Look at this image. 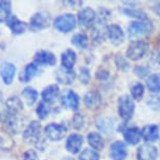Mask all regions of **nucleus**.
<instances>
[{"label":"nucleus","instance_id":"nucleus-1","mask_svg":"<svg viewBox=\"0 0 160 160\" xmlns=\"http://www.w3.org/2000/svg\"><path fill=\"white\" fill-rule=\"evenodd\" d=\"M25 117L20 115V113H8L7 112L4 115V126L7 127L8 131L13 133V134H18L22 131L25 125Z\"/></svg>","mask_w":160,"mask_h":160},{"label":"nucleus","instance_id":"nucleus-2","mask_svg":"<svg viewBox=\"0 0 160 160\" xmlns=\"http://www.w3.org/2000/svg\"><path fill=\"white\" fill-rule=\"evenodd\" d=\"M53 25L59 32H69L74 29L75 25H77V20H75V17L71 14L60 15L53 21Z\"/></svg>","mask_w":160,"mask_h":160},{"label":"nucleus","instance_id":"nucleus-3","mask_svg":"<svg viewBox=\"0 0 160 160\" xmlns=\"http://www.w3.org/2000/svg\"><path fill=\"white\" fill-rule=\"evenodd\" d=\"M135 110L133 99L129 95H122L118 99V114L122 119L129 120L132 118Z\"/></svg>","mask_w":160,"mask_h":160},{"label":"nucleus","instance_id":"nucleus-4","mask_svg":"<svg viewBox=\"0 0 160 160\" xmlns=\"http://www.w3.org/2000/svg\"><path fill=\"white\" fill-rule=\"evenodd\" d=\"M147 49H148V44L144 41L142 40L133 41L132 43L129 45L126 55L130 60L136 61V60L141 59L146 55Z\"/></svg>","mask_w":160,"mask_h":160},{"label":"nucleus","instance_id":"nucleus-5","mask_svg":"<svg viewBox=\"0 0 160 160\" xmlns=\"http://www.w3.org/2000/svg\"><path fill=\"white\" fill-rule=\"evenodd\" d=\"M44 133L46 137L51 141H59L65 137L67 133V128L60 123H49L44 128Z\"/></svg>","mask_w":160,"mask_h":160},{"label":"nucleus","instance_id":"nucleus-6","mask_svg":"<svg viewBox=\"0 0 160 160\" xmlns=\"http://www.w3.org/2000/svg\"><path fill=\"white\" fill-rule=\"evenodd\" d=\"M151 31H152V24L149 21H134L128 26L129 36L131 38L148 35Z\"/></svg>","mask_w":160,"mask_h":160},{"label":"nucleus","instance_id":"nucleus-7","mask_svg":"<svg viewBox=\"0 0 160 160\" xmlns=\"http://www.w3.org/2000/svg\"><path fill=\"white\" fill-rule=\"evenodd\" d=\"M50 16L45 12H39L36 13L34 16L31 18V23H29V28L32 31L38 32L42 29L47 28L50 25Z\"/></svg>","mask_w":160,"mask_h":160},{"label":"nucleus","instance_id":"nucleus-8","mask_svg":"<svg viewBox=\"0 0 160 160\" xmlns=\"http://www.w3.org/2000/svg\"><path fill=\"white\" fill-rule=\"evenodd\" d=\"M41 125L37 120H32L23 131V139L28 143H36L40 139Z\"/></svg>","mask_w":160,"mask_h":160},{"label":"nucleus","instance_id":"nucleus-9","mask_svg":"<svg viewBox=\"0 0 160 160\" xmlns=\"http://www.w3.org/2000/svg\"><path fill=\"white\" fill-rule=\"evenodd\" d=\"M61 105L65 109L71 110V111H77L80 106V98L78 95L72 90H68L65 94L61 96Z\"/></svg>","mask_w":160,"mask_h":160},{"label":"nucleus","instance_id":"nucleus-10","mask_svg":"<svg viewBox=\"0 0 160 160\" xmlns=\"http://www.w3.org/2000/svg\"><path fill=\"white\" fill-rule=\"evenodd\" d=\"M35 64L43 65V66H53L56 65L57 59L52 52L48 50H39L34 56Z\"/></svg>","mask_w":160,"mask_h":160},{"label":"nucleus","instance_id":"nucleus-11","mask_svg":"<svg viewBox=\"0 0 160 160\" xmlns=\"http://www.w3.org/2000/svg\"><path fill=\"white\" fill-rule=\"evenodd\" d=\"M15 73H16V67L13 63L3 62L0 65V77L2 78L5 85H11L15 78Z\"/></svg>","mask_w":160,"mask_h":160},{"label":"nucleus","instance_id":"nucleus-12","mask_svg":"<svg viewBox=\"0 0 160 160\" xmlns=\"http://www.w3.org/2000/svg\"><path fill=\"white\" fill-rule=\"evenodd\" d=\"M158 151L152 144H142L137 150V160H156Z\"/></svg>","mask_w":160,"mask_h":160},{"label":"nucleus","instance_id":"nucleus-13","mask_svg":"<svg viewBox=\"0 0 160 160\" xmlns=\"http://www.w3.org/2000/svg\"><path fill=\"white\" fill-rule=\"evenodd\" d=\"M106 35H107L108 39L112 42L114 45H118L123 41V32L122 28L117 24H111V25L107 26L106 29Z\"/></svg>","mask_w":160,"mask_h":160},{"label":"nucleus","instance_id":"nucleus-14","mask_svg":"<svg viewBox=\"0 0 160 160\" xmlns=\"http://www.w3.org/2000/svg\"><path fill=\"white\" fill-rule=\"evenodd\" d=\"M83 142L84 138L82 135L73 133V134L69 135L67 140H66V150L71 154H77L80 152Z\"/></svg>","mask_w":160,"mask_h":160},{"label":"nucleus","instance_id":"nucleus-15","mask_svg":"<svg viewBox=\"0 0 160 160\" xmlns=\"http://www.w3.org/2000/svg\"><path fill=\"white\" fill-rule=\"evenodd\" d=\"M96 14L95 12L90 8H83L82 11L78 13V22L84 28H88L90 26H92V24L95 21Z\"/></svg>","mask_w":160,"mask_h":160},{"label":"nucleus","instance_id":"nucleus-16","mask_svg":"<svg viewBox=\"0 0 160 160\" xmlns=\"http://www.w3.org/2000/svg\"><path fill=\"white\" fill-rule=\"evenodd\" d=\"M110 157L112 160H125L127 148L122 141H115L110 146Z\"/></svg>","mask_w":160,"mask_h":160},{"label":"nucleus","instance_id":"nucleus-17","mask_svg":"<svg viewBox=\"0 0 160 160\" xmlns=\"http://www.w3.org/2000/svg\"><path fill=\"white\" fill-rule=\"evenodd\" d=\"M56 78L59 83L63 85H71L75 78V72L69 69H66L64 67L59 68L56 72Z\"/></svg>","mask_w":160,"mask_h":160},{"label":"nucleus","instance_id":"nucleus-18","mask_svg":"<svg viewBox=\"0 0 160 160\" xmlns=\"http://www.w3.org/2000/svg\"><path fill=\"white\" fill-rule=\"evenodd\" d=\"M7 24L14 35H22L23 32H25L26 28H28L26 23L19 20L15 15L8 18L7 21Z\"/></svg>","mask_w":160,"mask_h":160},{"label":"nucleus","instance_id":"nucleus-19","mask_svg":"<svg viewBox=\"0 0 160 160\" xmlns=\"http://www.w3.org/2000/svg\"><path fill=\"white\" fill-rule=\"evenodd\" d=\"M141 130L137 127H133V128H128L123 131V138L129 144H137L140 141L141 138Z\"/></svg>","mask_w":160,"mask_h":160},{"label":"nucleus","instance_id":"nucleus-20","mask_svg":"<svg viewBox=\"0 0 160 160\" xmlns=\"http://www.w3.org/2000/svg\"><path fill=\"white\" fill-rule=\"evenodd\" d=\"M60 94V88L58 85L56 84H52V85H49L45 88L43 91H42V98H43V102H47V104H50L55 99L58 98Z\"/></svg>","mask_w":160,"mask_h":160},{"label":"nucleus","instance_id":"nucleus-21","mask_svg":"<svg viewBox=\"0 0 160 160\" xmlns=\"http://www.w3.org/2000/svg\"><path fill=\"white\" fill-rule=\"evenodd\" d=\"M141 135H142L143 139L148 142L156 141L159 137V128L156 125L146 126L141 130Z\"/></svg>","mask_w":160,"mask_h":160},{"label":"nucleus","instance_id":"nucleus-22","mask_svg":"<svg viewBox=\"0 0 160 160\" xmlns=\"http://www.w3.org/2000/svg\"><path fill=\"white\" fill-rule=\"evenodd\" d=\"M84 104L88 109H95L101 104V95L98 91L92 90L84 96Z\"/></svg>","mask_w":160,"mask_h":160},{"label":"nucleus","instance_id":"nucleus-23","mask_svg":"<svg viewBox=\"0 0 160 160\" xmlns=\"http://www.w3.org/2000/svg\"><path fill=\"white\" fill-rule=\"evenodd\" d=\"M61 62H62V67L71 70L72 67L75 64V62H77V53L72 49H66L62 53Z\"/></svg>","mask_w":160,"mask_h":160},{"label":"nucleus","instance_id":"nucleus-24","mask_svg":"<svg viewBox=\"0 0 160 160\" xmlns=\"http://www.w3.org/2000/svg\"><path fill=\"white\" fill-rule=\"evenodd\" d=\"M7 112L8 113H20L23 110V104L17 96H11L5 102Z\"/></svg>","mask_w":160,"mask_h":160},{"label":"nucleus","instance_id":"nucleus-25","mask_svg":"<svg viewBox=\"0 0 160 160\" xmlns=\"http://www.w3.org/2000/svg\"><path fill=\"white\" fill-rule=\"evenodd\" d=\"M38 72V65L35 63H29L25 66L23 72L20 75V81L22 83H28L29 81L32 80L34 77Z\"/></svg>","mask_w":160,"mask_h":160},{"label":"nucleus","instance_id":"nucleus-26","mask_svg":"<svg viewBox=\"0 0 160 160\" xmlns=\"http://www.w3.org/2000/svg\"><path fill=\"white\" fill-rule=\"evenodd\" d=\"M87 139H88V143L89 146L94 150H102L104 148V144H105V141H104V138L102 137L101 134L96 132H91L88 134L87 136Z\"/></svg>","mask_w":160,"mask_h":160},{"label":"nucleus","instance_id":"nucleus-27","mask_svg":"<svg viewBox=\"0 0 160 160\" xmlns=\"http://www.w3.org/2000/svg\"><path fill=\"white\" fill-rule=\"evenodd\" d=\"M147 87L151 92L160 91V73L151 74L147 80Z\"/></svg>","mask_w":160,"mask_h":160},{"label":"nucleus","instance_id":"nucleus-28","mask_svg":"<svg viewBox=\"0 0 160 160\" xmlns=\"http://www.w3.org/2000/svg\"><path fill=\"white\" fill-rule=\"evenodd\" d=\"M22 96L26 101V102H28V105L32 106L37 102L38 92H37V90H35L34 88H32V87H26V88L23 89Z\"/></svg>","mask_w":160,"mask_h":160},{"label":"nucleus","instance_id":"nucleus-29","mask_svg":"<svg viewBox=\"0 0 160 160\" xmlns=\"http://www.w3.org/2000/svg\"><path fill=\"white\" fill-rule=\"evenodd\" d=\"M12 2L11 1H0V23L4 22L11 16Z\"/></svg>","mask_w":160,"mask_h":160},{"label":"nucleus","instance_id":"nucleus-30","mask_svg":"<svg viewBox=\"0 0 160 160\" xmlns=\"http://www.w3.org/2000/svg\"><path fill=\"white\" fill-rule=\"evenodd\" d=\"M71 43L73 44L74 46L78 47L80 49H84V48H86L87 45H88V38L84 34H77L72 37Z\"/></svg>","mask_w":160,"mask_h":160},{"label":"nucleus","instance_id":"nucleus-31","mask_svg":"<svg viewBox=\"0 0 160 160\" xmlns=\"http://www.w3.org/2000/svg\"><path fill=\"white\" fill-rule=\"evenodd\" d=\"M50 110L51 109L49 107V104H47V102H39L37 109H36V113H37V115L40 119H45L49 115Z\"/></svg>","mask_w":160,"mask_h":160},{"label":"nucleus","instance_id":"nucleus-32","mask_svg":"<svg viewBox=\"0 0 160 160\" xmlns=\"http://www.w3.org/2000/svg\"><path fill=\"white\" fill-rule=\"evenodd\" d=\"M120 12L125 14L126 16L137 18V19H139L141 21H142V20H147V15L142 11H139V10H130V8H122Z\"/></svg>","mask_w":160,"mask_h":160},{"label":"nucleus","instance_id":"nucleus-33","mask_svg":"<svg viewBox=\"0 0 160 160\" xmlns=\"http://www.w3.org/2000/svg\"><path fill=\"white\" fill-rule=\"evenodd\" d=\"M78 160H99V155L95 150L85 149L81 153Z\"/></svg>","mask_w":160,"mask_h":160},{"label":"nucleus","instance_id":"nucleus-34","mask_svg":"<svg viewBox=\"0 0 160 160\" xmlns=\"http://www.w3.org/2000/svg\"><path fill=\"white\" fill-rule=\"evenodd\" d=\"M143 93H144V87H143L142 84L137 83V84H135V85L132 86L131 94H132V98L134 99L139 101V99H141V98L143 96Z\"/></svg>","mask_w":160,"mask_h":160},{"label":"nucleus","instance_id":"nucleus-35","mask_svg":"<svg viewBox=\"0 0 160 160\" xmlns=\"http://www.w3.org/2000/svg\"><path fill=\"white\" fill-rule=\"evenodd\" d=\"M85 126V117H84L83 114L81 113H77L75 115L72 117V127L75 130H81L84 128Z\"/></svg>","mask_w":160,"mask_h":160},{"label":"nucleus","instance_id":"nucleus-36","mask_svg":"<svg viewBox=\"0 0 160 160\" xmlns=\"http://www.w3.org/2000/svg\"><path fill=\"white\" fill-rule=\"evenodd\" d=\"M147 105L153 110H160V96L151 95L147 101Z\"/></svg>","mask_w":160,"mask_h":160},{"label":"nucleus","instance_id":"nucleus-37","mask_svg":"<svg viewBox=\"0 0 160 160\" xmlns=\"http://www.w3.org/2000/svg\"><path fill=\"white\" fill-rule=\"evenodd\" d=\"M80 81L84 85H87L90 81V72L89 69L86 67H81L80 68Z\"/></svg>","mask_w":160,"mask_h":160},{"label":"nucleus","instance_id":"nucleus-38","mask_svg":"<svg viewBox=\"0 0 160 160\" xmlns=\"http://www.w3.org/2000/svg\"><path fill=\"white\" fill-rule=\"evenodd\" d=\"M134 72L136 73L137 77L144 78L149 73V68L146 67V66H136V67L134 68Z\"/></svg>","mask_w":160,"mask_h":160},{"label":"nucleus","instance_id":"nucleus-39","mask_svg":"<svg viewBox=\"0 0 160 160\" xmlns=\"http://www.w3.org/2000/svg\"><path fill=\"white\" fill-rule=\"evenodd\" d=\"M116 65L118 66V68L120 69V70H123V71H126L127 69L129 68L128 62H127L126 60L123 59L122 57H120V56H117V58H116Z\"/></svg>","mask_w":160,"mask_h":160},{"label":"nucleus","instance_id":"nucleus-40","mask_svg":"<svg viewBox=\"0 0 160 160\" xmlns=\"http://www.w3.org/2000/svg\"><path fill=\"white\" fill-rule=\"evenodd\" d=\"M23 160H38V154L34 150H28L24 153Z\"/></svg>","mask_w":160,"mask_h":160},{"label":"nucleus","instance_id":"nucleus-41","mask_svg":"<svg viewBox=\"0 0 160 160\" xmlns=\"http://www.w3.org/2000/svg\"><path fill=\"white\" fill-rule=\"evenodd\" d=\"M108 78H109V71L105 70V69H101L99 71L96 72V78H98V80L105 81Z\"/></svg>","mask_w":160,"mask_h":160},{"label":"nucleus","instance_id":"nucleus-42","mask_svg":"<svg viewBox=\"0 0 160 160\" xmlns=\"http://www.w3.org/2000/svg\"><path fill=\"white\" fill-rule=\"evenodd\" d=\"M151 62H152V64H154V66L160 67V52H158V51L154 52L152 56V59H151Z\"/></svg>","mask_w":160,"mask_h":160},{"label":"nucleus","instance_id":"nucleus-43","mask_svg":"<svg viewBox=\"0 0 160 160\" xmlns=\"http://www.w3.org/2000/svg\"><path fill=\"white\" fill-rule=\"evenodd\" d=\"M7 137L5 136H2L1 134H0V148H7Z\"/></svg>","mask_w":160,"mask_h":160},{"label":"nucleus","instance_id":"nucleus-44","mask_svg":"<svg viewBox=\"0 0 160 160\" xmlns=\"http://www.w3.org/2000/svg\"><path fill=\"white\" fill-rule=\"evenodd\" d=\"M156 12L158 13V15L160 16V2H159L158 4H157V7H156Z\"/></svg>","mask_w":160,"mask_h":160},{"label":"nucleus","instance_id":"nucleus-45","mask_svg":"<svg viewBox=\"0 0 160 160\" xmlns=\"http://www.w3.org/2000/svg\"><path fill=\"white\" fill-rule=\"evenodd\" d=\"M62 160H74L73 158H71V157H64Z\"/></svg>","mask_w":160,"mask_h":160},{"label":"nucleus","instance_id":"nucleus-46","mask_svg":"<svg viewBox=\"0 0 160 160\" xmlns=\"http://www.w3.org/2000/svg\"><path fill=\"white\" fill-rule=\"evenodd\" d=\"M1 101H2V93L0 92V102H1Z\"/></svg>","mask_w":160,"mask_h":160}]
</instances>
